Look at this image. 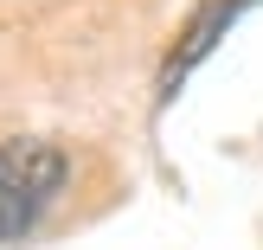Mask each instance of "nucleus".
<instances>
[{
	"mask_svg": "<svg viewBox=\"0 0 263 250\" xmlns=\"http://www.w3.org/2000/svg\"><path fill=\"white\" fill-rule=\"evenodd\" d=\"M64 180H71V154H64L58 141H39V135L0 141V244L20 238V231L58 199Z\"/></svg>",
	"mask_w": 263,
	"mask_h": 250,
	"instance_id": "1",
	"label": "nucleus"
},
{
	"mask_svg": "<svg viewBox=\"0 0 263 250\" xmlns=\"http://www.w3.org/2000/svg\"><path fill=\"white\" fill-rule=\"evenodd\" d=\"M238 7H244V0H212V7H205V13H199V20H193V32H186V39H180V45H174V51H167V71H161V103H167V97H174V90H180V84H186V71H193V64H199V58H205V51H212V45H218V32H225V26H231V20H238Z\"/></svg>",
	"mask_w": 263,
	"mask_h": 250,
	"instance_id": "2",
	"label": "nucleus"
}]
</instances>
